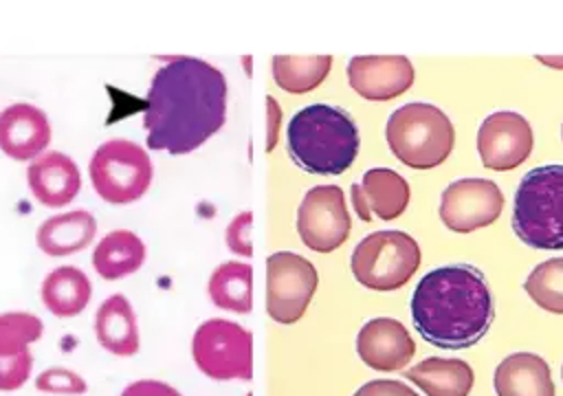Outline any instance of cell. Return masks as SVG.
I'll return each instance as SVG.
<instances>
[{
    "mask_svg": "<svg viewBox=\"0 0 563 396\" xmlns=\"http://www.w3.org/2000/svg\"><path fill=\"white\" fill-rule=\"evenodd\" d=\"M227 79L205 59L178 55L161 66L143 103L150 150L189 154L209 141L227 119Z\"/></svg>",
    "mask_w": 563,
    "mask_h": 396,
    "instance_id": "6da1fadb",
    "label": "cell"
},
{
    "mask_svg": "<svg viewBox=\"0 0 563 396\" xmlns=\"http://www.w3.org/2000/svg\"><path fill=\"white\" fill-rule=\"evenodd\" d=\"M411 319L420 337L444 350L479 343L495 319L484 273L471 264H446L422 275L411 295Z\"/></svg>",
    "mask_w": 563,
    "mask_h": 396,
    "instance_id": "7a4b0ae2",
    "label": "cell"
},
{
    "mask_svg": "<svg viewBox=\"0 0 563 396\" xmlns=\"http://www.w3.org/2000/svg\"><path fill=\"white\" fill-rule=\"evenodd\" d=\"M290 158L308 174H343L358 156L361 139L354 119L328 103L301 108L286 132Z\"/></svg>",
    "mask_w": 563,
    "mask_h": 396,
    "instance_id": "3957f363",
    "label": "cell"
},
{
    "mask_svg": "<svg viewBox=\"0 0 563 396\" xmlns=\"http://www.w3.org/2000/svg\"><path fill=\"white\" fill-rule=\"evenodd\" d=\"M512 231L530 249H563V165H539L519 180Z\"/></svg>",
    "mask_w": 563,
    "mask_h": 396,
    "instance_id": "277c9868",
    "label": "cell"
},
{
    "mask_svg": "<svg viewBox=\"0 0 563 396\" xmlns=\"http://www.w3.org/2000/svg\"><path fill=\"white\" fill-rule=\"evenodd\" d=\"M385 139L400 163L413 169H431L449 158L455 130L438 106L413 101L389 114Z\"/></svg>",
    "mask_w": 563,
    "mask_h": 396,
    "instance_id": "5b68a950",
    "label": "cell"
},
{
    "mask_svg": "<svg viewBox=\"0 0 563 396\" xmlns=\"http://www.w3.org/2000/svg\"><path fill=\"white\" fill-rule=\"evenodd\" d=\"M420 266V246L405 231H374L350 257L352 275L369 290L389 293L405 286Z\"/></svg>",
    "mask_w": 563,
    "mask_h": 396,
    "instance_id": "8992f818",
    "label": "cell"
},
{
    "mask_svg": "<svg viewBox=\"0 0 563 396\" xmlns=\"http://www.w3.org/2000/svg\"><path fill=\"white\" fill-rule=\"evenodd\" d=\"M95 191L110 205H130L152 185V161L147 152L128 139L101 143L88 167Z\"/></svg>",
    "mask_w": 563,
    "mask_h": 396,
    "instance_id": "52a82bcc",
    "label": "cell"
},
{
    "mask_svg": "<svg viewBox=\"0 0 563 396\" xmlns=\"http://www.w3.org/2000/svg\"><path fill=\"white\" fill-rule=\"evenodd\" d=\"M196 367L213 381H251L253 376V334L229 319L202 321L191 339Z\"/></svg>",
    "mask_w": 563,
    "mask_h": 396,
    "instance_id": "ba28073f",
    "label": "cell"
},
{
    "mask_svg": "<svg viewBox=\"0 0 563 396\" xmlns=\"http://www.w3.org/2000/svg\"><path fill=\"white\" fill-rule=\"evenodd\" d=\"M319 273L303 255L279 251L266 260V312L273 321H299L317 290Z\"/></svg>",
    "mask_w": 563,
    "mask_h": 396,
    "instance_id": "9c48e42d",
    "label": "cell"
},
{
    "mask_svg": "<svg viewBox=\"0 0 563 396\" xmlns=\"http://www.w3.org/2000/svg\"><path fill=\"white\" fill-rule=\"evenodd\" d=\"M350 229L352 220L341 187L317 185L306 191L297 209V231L308 249L330 253L345 244Z\"/></svg>",
    "mask_w": 563,
    "mask_h": 396,
    "instance_id": "30bf717a",
    "label": "cell"
},
{
    "mask_svg": "<svg viewBox=\"0 0 563 396\" xmlns=\"http://www.w3.org/2000/svg\"><path fill=\"white\" fill-rule=\"evenodd\" d=\"M504 209V194L488 178L453 180L440 198V220L455 233H471L493 224Z\"/></svg>",
    "mask_w": 563,
    "mask_h": 396,
    "instance_id": "8fae6325",
    "label": "cell"
},
{
    "mask_svg": "<svg viewBox=\"0 0 563 396\" xmlns=\"http://www.w3.org/2000/svg\"><path fill=\"white\" fill-rule=\"evenodd\" d=\"M532 128L528 119L512 110L488 114L477 132L482 165L493 172H508L528 161L532 152Z\"/></svg>",
    "mask_w": 563,
    "mask_h": 396,
    "instance_id": "7c38bea8",
    "label": "cell"
},
{
    "mask_svg": "<svg viewBox=\"0 0 563 396\" xmlns=\"http://www.w3.org/2000/svg\"><path fill=\"white\" fill-rule=\"evenodd\" d=\"M347 81L367 101H389L413 84V64L405 55H358L347 62Z\"/></svg>",
    "mask_w": 563,
    "mask_h": 396,
    "instance_id": "4fadbf2b",
    "label": "cell"
},
{
    "mask_svg": "<svg viewBox=\"0 0 563 396\" xmlns=\"http://www.w3.org/2000/svg\"><path fill=\"white\" fill-rule=\"evenodd\" d=\"M356 352L365 365L378 372H396L413 359L416 343L400 321L376 317L358 330Z\"/></svg>",
    "mask_w": 563,
    "mask_h": 396,
    "instance_id": "5bb4252c",
    "label": "cell"
},
{
    "mask_svg": "<svg viewBox=\"0 0 563 396\" xmlns=\"http://www.w3.org/2000/svg\"><path fill=\"white\" fill-rule=\"evenodd\" d=\"M51 143V123L33 103H11L0 112V150L15 161H33Z\"/></svg>",
    "mask_w": 563,
    "mask_h": 396,
    "instance_id": "9a60e30c",
    "label": "cell"
},
{
    "mask_svg": "<svg viewBox=\"0 0 563 396\" xmlns=\"http://www.w3.org/2000/svg\"><path fill=\"white\" fill-rule=\"evenodd\" d=\"M26 183L31 196L44 207L68 205L81 187V174L77 163L62 152H44L33 158L26 169Z\"/></svg>",
    "mask_w": 563,
    "mask_h": 396,
    "instance_id": "2e32d148",
    "label": "cell"
},
{
    "mask_svg": "<svg viewBox=\"0 0 563 396\" xmlns=\"http://www.w3.org/2000/svg\"><path fill=\"white\" fill-rule=\"evenodd\" d=\"M497 396H554L550 365L532 352L506 356L493 376Z\"/></svg>",
    "mask_w": 563,
    "mask_h": 396,
    "instance_id": "e0dca14e",
    "label": "cell"
},
{
    "mask_svg": "<svg viewBox=\"0 0 563 396\" xmlns=\"http://www.w3.org/2000/svg\"><path fill=\"white\" fill-rule=\"evenodd\" d=\"M95 334L101 348L117 356H132L139 352V326L130 299L121 293L103 299L95 315Z\"/></svg>",
    "mask_w": 563,
    "mask_h": 396,
    "instance_id": "ac0fdd59",
    "label": "cell"
},
{
    "mask_svg": "<svg viewBox=\"0 0 563 396\" xmlns=\"http://www.w3.org/2000/svg\"><path fill=\"white\" fill-rule=\"evenodd\" d=\"M97 233V220L86 209L66 211L53 218H46L35 235V242L42 253L51 257H64L86 249Z\"/></svg>",
    "mask_w": 563,
    "mask_h": 396,
    "instance_id": "d6986e66",
    "label": "cell"
},
{
    "mask_svg": "<svg viewBox=\"0 0 563 396\" xmlns=\"http://www.w3.org/2000/svg\"><path fill=\"white\" fill-rule=\"evenodd\" d=\"M407 378L427 396H468L473 370L462 359L429 356L407 370Z\"/></svg>",
    "mask_w": 563,
    "mask_h": 396,
    "instance_id": "ffe728a7",
    "label": "cell"
},
{
    "mask_svg": "<svg viewBox=\"0 0 563 396\" xmlns=\"http://www.w3.org/2000/svg\"><path fill=\"white\" fill-rule=\"evenodd\" d=\"M145 262L143 240L128 229L110 231L92 251V266L103 279H121L136 273Z\"/></svg>",
    "mask_w": 563,
    "mask_h": 396,
    "instance_id": "44dd1931",
    "label": "cell"
},
{
    "mask_svg": "<svg viewBox=\"0 0 563 396\" xmlns=\"http://www.w3.org/2000/svg\"><path fill=\"white\" fill-rule=\"evenodd\" d=\"M92 295L88 275L77 266H59L42 282V304L55 317H77Z\"/></svg>",
    "mask_w": 563,
    "mask_h": 396,
    "instance_id": "7402d4cb",
    "label": "cell"
},
{
    "mask_svg": "<svg viewBox=\"0 0 563 396\" xmlns=\"http://www.w3.org/2000/svg\"><path fill=\"white\" fill-rule=\"evenodd\" d=\"M211 301L238 315H246L253 308V268L246 262L220 264L207 284Z\"/></svg>",
    "mask_w": 563,
    "mask_h": 396,
    "instance_id": "603a6c76",
    "label": "cell"
},
{
    "mask_svg": "<svg viewBox=\"0 0 563 396\" xmlns=\"http://www.w3.org/2000/svg\"><path fill=\"white\" fill-rule=\"evenodd\" d=\"M363 196L380 220H396L409 205V183L389 167H374L363 174Z\"/></svg>",
    "mask_w": 563,
    "mask_h": 396,
    "instance_id": "cb8c5ba5",
    "label": "cell"
},
{
    "mask_svg": "<svg viewBox=\"0 0 563 396\" xmlns=\"http://www.w3.org/2000/svg\"><path fill=\"white\" fill-rule=\"evenodd\" d=\"M330 55H275L273 79L275 84L292 95L314 90L330 73Z\"/></svg>",
    "mask_w": 563,
    "mask_h": 396,
    "instance_id": "d4e9b609",
    "label": "cell"
},
{
    "mask_svg": "<svg viewBox=\"0 0 563 396\" xmlns=\"http://www.w3.org/2000/svg\"><path fill=\"white\" fill-rule=\"evenodd\" d=\"M523 290L539 308L563 315V257L537 264L523 282Z\"/></svg>",
    "mask_w": 563,
    "mask_h": 396,
    "instance_id": "484cf974",
    "label": "cell"
},
{
    "mask_svg": "<svg viewBox=\"0 0 563 396\" xmlns=\"http://www.w3.org/2000/svg\"><path fill=\"white\" fill-rule=\"evenodd\" d=\"M44 332L40 317L31 312H2L0 315V356L29 350Z\"/></svg>",
    "mask_w": 563,
    "mask_h": 396,
    "instance_id": "4316f807",
    "label": "cell"
},
{
    "mask_svg": "<svg viewBox=\"0 0 563 396\" xmlns=\"http://www.w3.org/2000/svg\"><path fill=\"white\" fill-rule=\"evenodd\" d=\"M35 389L44 394H64V396H79L88 389L86 381L66 367H48L37 374Z\"/></svg>",
    "mask_w": 563,
    "mask_h": 396,
    "instance_id": "83f0119b",
    "label": "cell"
},
{
    "mask_svg": "<svg viewBox=\"0 0 563 396\" xmlns=\"http://www.w3.org/2000/svg\"><path fill=\"white\" fill-rule=\"evenodd\" d=\"M31 367H33L31 350L0 356V392H13L22 387L31 376Z\"/></svg>",
    "mask_w": 563,
    "mask_h": 396,
    "instance_id": "f1b7e54d",
    "label": "cell"
},
{
    "mask_svg": "<svg viewBox=\"0 0 563 396\" xmlns=\"http://www.w3.org/2000/svg\"><path fill=\"white\" fill-rule=\"evenodd\" d=\"M251 227H253V211H242L238 213L229 227H227V246L244 257L253 255V244H251Z\"/></svg>",
    "mask_w": 563,
    "mask_h": 396,
    "instance_id": "f546056e",
    "label": "cell"
},
{
    "mask_svg": "<svg viewBox=\"0 0 563 396\" xmlns=\"http://www.w3.org/2000/svg\"><path fill=\"white\" fill-rule=\"evenodd\" d=\"M354 396H418L409 385L402 381H387V378H376L365 385H361Z\"/></svg>",
    "mask_w": 563,
    "mask_h": 396,
    "instance_id": "4dcf8cb0",
    "label": "cell"
},
{
    "mask_svg": "<svg viewBox=\"0 0 563 396\" xmlns=\"http://www.w3.org/2000/svg\"><path fill=\"white\" fill-rule=\"evenodd\" d=\"M121 396H180V392L156 378H141L130 383Z\"/></svg>",
    "mask_w": 563,
    "mask_h": 396,
    "instance_id": "1f68e13d",
    "label": "cell"
},
{
    "mask_svg": "<svg viewBox=\"0 0 563 396\" xmlns=\"http://www.w3.org/2000/svg\"><path fill=\"white\" fill-rule=\"evenodd\" d=\"M282 128V108L275 97H266V152H273L279 141Z\"/></svg>",
    "mask_w": 563,
    "mask_h": 396,
    "instance_id": "d6a6232c",
    "label": "cell"
},
{
    "mask_svg": "<svg viewBox=\"0 0 563 396\" xmlns=\"http://www.w3.org/2000/svg\"><path fill=\"white\" fill-rule=\"evenodd\" d=\"M350 196H352V207L356 211V216L363 220V222H372V209L363 196V189H361V183H354L350 187Z\"/></svg>",
    "mask_w": 563,
    "mask_h": 396,
    "instance_id": "836d02e7",
    "label": "cell"
},
{
    "mask_svg": "<svg viewBox=\"0 0 563 396\" xmlns=\"http://www.w3.org/2000/svg\"><path fill=\"white\" fill-rule=\"evenodd\" d=\"M537 59H539L543 66L563 68V55H537Z\"/></svg>",
    "mask_w": 563,
    "mask_h": 396,
    "instance_id": "e575fe53",
    "label": "cell"
},
{
    "mask_svg": "<svg viewBox=\"0 0 563 396\" xmlns=\"http://www.w3.org/2000/svg\"><path fill=\"white\" fill-rule=\"evenodd\" d=\"M561 378H563V367H561Z\"/></svg>",
    "mask_w": 563,
    "mask_h": 396,
    "instance_id": "d590c367",
    "label": "cell"
},
{
    "mask_svg": "<svg viewBox=\"0 0 563 396\" xmlns=\"http://www.w3.org/2000/svg\"><path fill=\"white\" fill-rule=\"evenodd\" d=\"M561 136H563V125H561Z\"/></svg>",
    "mask_w": 563,
    "mask_h": 396,
    "instance_id": "8d00e7d4",
    "label": "cell"
},
{
    "mask_svg": "<svg viewBox=\"0 0 563 396\" xmlns=\"http://www.w3.org/2000/svg\"><path fill=\"white\" fill-rule=\"evenodd\" d=\"M246 396H251V394H246Z\"/></svg>",
    "mask_w": 563,
    "mask_h": 396,
    "instance_id": "74e56055",
    "label": "cell"
}]
</instances>
